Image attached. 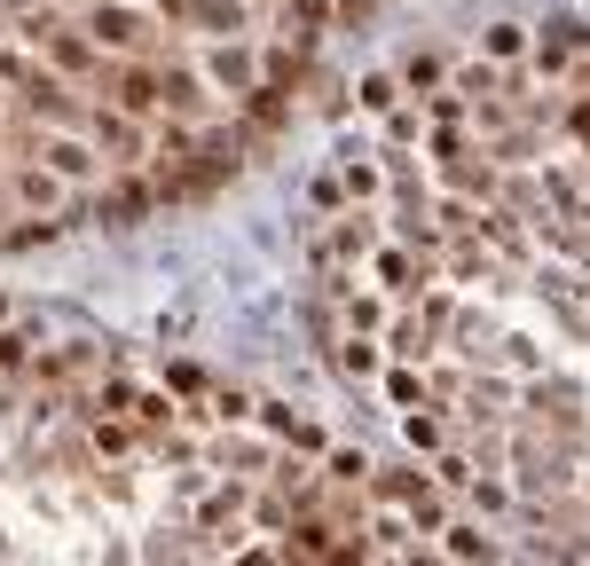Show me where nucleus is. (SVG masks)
Returning <instances> with one entry per match:
<instances>
[{
    "label": "nucleus",
    "mask_w": 590,
    "mask_h": 566,
    "mask_svg": "<svg viewBox=\"0 0 590 566\" xmlns=\"http://www.w3.org/2000/svg\"><path fill=\"white\" fill-rule=\"evenodd\" d=\"M79 24H88V40H95L103 55H142L150 32H157L142 9H126V0H88V17H79Z\"/></svg>",
    "instance_id": "f257e3e1"
},
{
    "label": "nucleus",
    "mask_w": 590,
    "mask_h": 566,
    "mask_svg": "<svg viewBox=\"0 0 590 566\" xmlns=\"http://www.w3.org/2000/svg\"><path fill=\"white\" fill-rule=\"evenodd\" d=\"M40 63L63 79H103V48L88 40V24H63V17L40 32Z\"/></svg>",
    "instance_id": "f03ea898"
},
{
    "label": "nucleus",
    "mask_w": 590,
    "mask_h": 566,
    "mask_svg": "<svg viewBox=\"0 0 590 566\" xmlns=\"http://www.w3.org/2000/svg\"><path fill=\"white\" fill-rule=\"evenodd\" d=\"M9 205H17L24 221H32V213H40V221L63 213V181L40 165V150H32V158H9Z\"/></svg>",
    "instance_id": "7ed1b4c3"
},
{
    "label": "nucleus",
    "mask_w": 590,
    "mask_h": 566,
    "mask_svg": "<svg viewBox=\"0 0 590 566\" xmlns=\"http://www.w3.org/2000/svg\"><path fill=\"white\" fill-rule=\"evenodd\" d=\"M88 134H95V150H103V165H142L150 150H142V127L119 111V103H103V94H95V111H88Z\"/></svg>",
    "instance_id": "20e7f679"
},
{
    "label": "nucleus",
    "mask_w": 590,
    "mask_h": 566,
    "mask_svg": "<svg viewBox=\"0 0 590 566\" xmlns=\"http://www.w3.org/2000/svg\"><path fill=\"white\" fill-rule=\"evenodd\" d=\"M40 165L71 189V181H95V173H103V150L79 142V134H48V142H40Z\"/></svg>",
    "instance_id": "39448f33"
},
{
    "label": "nucleus",
    "mask_w": 590,
    "mask_h": 566,
    "mask_svg": "<svg viewBox=\"0 0 590 566\" xmlns=\"http://www.w3.org/2000/svg\"><path fill=\"white\" fill-rule=\"evenodd\" d=\"M165 17L190 24V32H221V40H236V32H244V0H165Z\"/></svg>",
    "instance_id": "423d86ee"
},
{
    "label": "nucleus",
    "mask_w": 590,
    "mask_h": 566,
    "mask_svg": "<svg viewBox=\"0 0 590 566\" xmlns=\"http://www.w3.org/2000/svg\"><path fill=\"white\" fill-rule=\"evenodd\" d=\"M111 103L126 119H157V63H119L111 71Z\"/></svg>",
    "instance_id": "0eeeda50"
},
{
    "label": "nucleus",
    "mask_w": 590,
    "mask_h": 566,
    "mask_svg": "<svg viewBox=\"0 0 590 566\" xmlns=\"http://www.w3.org/2000/svg\"><path fill=\"white\" fill-rule=\"evenodd\" d=\"M205 79L228 94V103H236V94L244 87H261V63H252V48H236V40H221L213 55H205Z\"/></svg>",
    "instance_id": "6e6552de"
},
{
    "label": "nucleus",
    "mask_w": 590,
    "mask_h": 566,
    "mask_svg": "<svg viewBox=\"0 0 590 566\" xmlns=\"http://www.w3.org/2000/svg\"><path fill=\"white\" fill-rule=\"evenodd\" d=\"M261 425H268V433H276V441H292V448H315V441H323V433H315V425H307V417H292V410H276V402H268V410H261Z\"/></svg>",
    "instance_id": "1a4fd4ad"
},
{
    "label": "nucleus",
    "mask_w": 590,
    "mask_h": 566,
    "mask_svg": "<svg viewBox=\"0 0 590 566\" xmlns=\"http://www.w3.org/2000/svg\"><path fill=\"white\" fill-rule=\"evenodd\" d=\"M126 410H134V425H142V433H165V425L182 417V410H174V394H134Z\"/></svg>",
    "instance_id": "9d476101"
},
{
    "label": "nucleus",
    "mask_w": 590,
    "mask_h": 566,
    "mask_svg": "<svg viewBox=\"0 0 590 566\" xmlns=\"http://www.w3.org/2000/svg\"><path fill=\"white\" fill-rule=\"evenodd\" d=\"M323 17H330V0H284V24H299V40H315Z\"/></svg>",
    "instance_id": "9b49d317"
},
{
    "label": "nucleus",
    "mask_w": 590,
    "mask_h": 566,
    "mask_svg": "<svg viewBox=\"0 0 590 566\" xmlns=\"http://www.w3.org/2000/svg\"><path fill=\"white\" fill-rule=\"evenodd\" d=\"M449 535V558H488V535L480 527H441Z\"/></svg>",
    "instance_id": "f8f14e48"
},
{
    "label": "nucleus",
    "mask_w": 590,
    "mask_h": 566,
    "mask_svg": "<svg viewBox=\"0 0 590 566\" xmlns=\"http://www.w3.org/2000/svg\"><path fill=\"white\" fill-rule=\"evenodd\" d=\"M480 48H488L496 63H512V55H520V24H488V40H480Z\"/></svg>",
    "instance_id": "ddd939ff"
},
{
    "label": "nucleus",
    "mask_w": 590,
    "mask_h": 566,
    "mask_svg": "<svg viewBox=\"0 0 590 566\" xmlns=\"http://www.w3.org/2000/svg\"><path fill=\"white\" fill-rule=\"evenodd\" d=\"M32 362V338L24 331H0V370H24Z\"/></svg>",
    "instance_id": "4468645a"
},
{
    "label": "nucleus",
    "mask_w": 590,
    "mask_h": 566,
    "mask_svg": "<svg viewBox=\"0 0 590 566\" xmlns=\"http://www.w3.org/2000/svg\"><path fill=\"white\" fill-rule=\"evenodd\" d=\"M339 362H347V370H355V377H370V370H378V354H370V346H363V338H347V354H339Z\"/></svg>",
    "instance_id": "2eb2a0df"
},
{
    "label": "nucleus",
    "mask_w": 590,
    "mask_h": 566,
    "mask_svg": "<svg viewBox=\"0 0 590 566\" xmlns=\"http://www.w3.org/2000/svg\"><path fill=\"white\" fill-rule=\"evenodd\" d=\"M409 448H441V425L434 417H409Z\"/></svg>",
    "instance_id": "dca6fc26"
},
{
    "label": "nucleus",
    "mask_w": 590,
    "mask_h": 566,
    "mask_svg": "<svg viewBox=\"0 0 590 566\" xmlns=\"http://www.w3.org/2000/svg\"><path fill=\"white\" fill-rule=\"evenodd\" d=\"M9 213H17V205H9V181H0V221H9Z\"/></svg>",
    "instance_id": "f3484780"
},
{
    "label": "nucleus",
    "mask_w": 590,
    "mask_h": 566,
    "mask_svg": "<svg viewBox=\"0 0 590 566\" xmlns=\"http://www.w3.org/2000/svg\"><path fill=\"white\" fill-rule=\"evenodd\" d=\"M0 323H9V300H0Z\"/></svg>",
    "instance_id": "a211bd4d"
}]
</instances>
